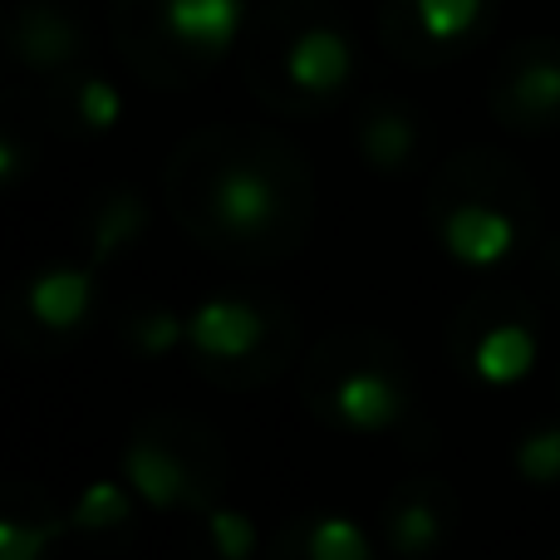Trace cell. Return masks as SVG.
<instances>
[{
	"instance_id": "15",
	"label": "cell",
	"mask_w": 560,
	"mask_h": 560,
	"mask_svg": "<svg viewBox=\"0 0 560 560\" xmlns=\"http://www.w3.org/2000/svg\"><path fill=\"white\" fill-rule=\"evenodd\" d=\"M266 560H378V546L345 512H300L276 532Z\"/></svg>"
},
{
	"instance_id": "17",
	"label": "cell",
	"mask_w": 560,
	"mask_h": 560,
	"mask_svg": "<svg viewBox=\"0 0 560 560\" xmlns=\"http://www.w3.org/2000/svg\"><path fill=\"white\" fill-rule=\"evenodd\" d=\"M354 143L374 173L398 177L423 153V124H418L413 108L398 104V98H374V104H364L354 118Z\"/></svg>"
},
{
	"instance_id": "22",
	"label": "cell",
	"mask_w": 560,
	"mask_h": 560,
	"mask_svg": "<svg viewBox=\"0 0 560 560\" xmlns=\"http://www.w3.org/2000/svg\"><path fill=\"white\" fill-rule=\"evenodd\" d=\"M202 536L217 560H252L256 556V522L246 512H236V506L217 502L212 512L202 516Z\"/></svg>"
},
{
	"instance_id": "7",
	"label": "cell",
	"mask_w": 560,
	"mask_h": 560,
	"mask_svg": "<svg viewBox=\"0 0 560 560\" xmlns=\"http://www.w3.org/2000/svg\"><path fill=\"white\" fill-rule=\"evenodd\" d=\"M124 482L153 512L207 516L232 482V453L212 423L173 408H153L124 443Z\"/></svg>"
},
{
	"instance_id": "2",
	"label": "cell",
	"mask_w": 560,
	"mask_h": 560,
	"mask_svg": "<svg viewBox=\"0 0 560 560\" xmlns=\"http://www.w3.org/2000/svg\"><path fill=\"white\" fill-rule=\"evenodd\" d=\"M428 232L447 261L467 271H497L536 246L541 197L516 158L497 148H463L433 173Z\"/></svg>"
},
{
	"instance_id": "6",
	"label": "cell",
	"mask_w": 560,
	"mask_h": 560,
	"mask_svg": "<svg viewBox=\"0 0 560 560\" xmlns=\"http://www.w3.org/2000/svg\"><path fill=\"white\" fill-rule=\"evenodd\" d=\"M242 10L246 0H114V45L138 79L187 89L236 49Z\"/></svg>"
},
{
	"instance_id": "9",
	"label": "cell",
	"mask_w": 560,
	"mask_h": 560,
	"mask_svg": "<svg viewBox=\"0 0 560 560\" xmlns=\"http://www.w3.org/2000/svg\"><path fill=\"white\" fill-rule=\"evenodd\" d=\"M497 15V0H384L378 35L404 65H443L472 49Z\"/></svg>"
},
{
	"instance_id": "24",
	"label": "cell",
	"mask_w": 560,
	"mask_h": 560,
	"mask_svg": "<svg viewBox=\"0 0 560 560\" xmlns=\"http://www.w3.org/2000/svg\"><path fill=\"white\" fill-rule=\"evenodd\" d=\"M551 560H560V551H556V556H551Z\"/></svg>"
},
{
	"instance_id": "23",
	"label": "cell",
	"mask_w": 560,
	"mask_h": 560,
	"mask_svg": "<svg viewBox=\"0 0 560 560\" xmlns=\"http://www.w3.org/2000/svg\"><path fill=\"white\" fill-rule=\"evenodd\" d=\"M536 276H541V285L560 300V236H551V242L541 246V261H536Z\"/></svg>"
},
{
	"instance_id": "10",
	"label": "cell",
	"mask_w": 560,
	"mask_h": 560,
	"mask_svg": "<svg viewBox=\"0 0 560 560\" xmlns=\"http://www.w3.org/2000/svg\"><path fill=\"white\" fill-rule=\"evenodd\" d=\"M487 104H492L497 124L512 133L541 138L560 128V39L532 35L506 49V59L487 84Z\"/></svg>"
},
{
	"instance_id": "3",
	"label": "cell",
	"mask_w": 560,
	"mask_h": 560,
	"mask_svg": "<svg viewBox=\"0 0 560 560\" xmlns=\"http://www.w3.org/2000/svg\"><path fill=\"white\" fill-rule=\"evenodd\" d=\"M242 74L276 114H325L354 74V39L325 0H276L246 30Z\"/></svg>"
},
{
	"instance_id": "16",
	"label": "cell",
	"mask_w": 560,
	"mask_h": 560,
	"mask_svg": "<svg viewBox=\"0 0 560 560\" xmlns=\"http://www.w3.org/2000/svg\"><path fill=\"white\" fill-rule=\"evenodd\" d=\"M69 532V516L55 497L35 482H10L0 502V560H49L59 536Z\"/></svg>"
},
{
	"instance_id": "11",
	"label": "cell",
	"mask_w": 560,
	"mask_h": 560,
	"mask_svg": "<svg viewBox=\"0 0 560 560\" xmlns=\"http://www.w3.org/2000/svg\"><path fill=\"white\" fill-rule=\"evenodd\" d=\"M98 305V266H45L15 290L10 300V339H20L25 329L39 335L45 345H69L74 335H84V325L94 319Z\"/></svg>"
},
{
	"instance_id": "21",
	"label": "cell",
	"mask_w": 560,
	"mask_h": 560,
	"mask_svg": "<svg viewBox=\"0 0 560 560\" xmlns=\"http://www.w3.org/2000/svg\"><path fill=\"white\" fill-rule=\"evenodd\" d=\"M512 463L532 487H556L560 482V418L532 428V433L516 443Z\"/></svg>"
},
{
	"instance_id": "14",
	"label": "cell",
	"mask_w": 560,
	"mask_h": 560,
	"mask_svg": "<svg viewBox=\"0 0 560 560\" xmlns=\"http://www.w3.org/2000/svg\"><path fill=\"white\" fill-rule=\"evenodd\" d=\"M45 118L69 138H98L124 118V98L98 69H65L45 84Z\"/></svg>"
},
{
	"instance_id": "8",
	"label": "cell",
	"mask_w": 560,
	"mask_h": 560,
	"mask_svg": "<svg viewBox=\"0 0 560 560\" xmlns=\"http://www.w3.org/2000/svg\"><path fill=\"white\" fill-rule=\"evenodd\" d=\"M447 359L472 384L512 388L541 359V315L522 290H477L447 319Z\"/></svg>"
},
{
	"instance_id": "5",
	"label": "cell",
	"mask_w": 560,
	"mask_h": 560,
	"mask_svg": "<svg viewBox=\"0 0 560 560\" xmlns=\"http://www.w3.org/2000/svg\"><path fill=\"white\" fill-rule=\"evenodd\" d=\"M187 349L212 388L252 394L295 364L300 315L271 290H222L187 315Z\"/></svg>"
},
{
	"instance_id": "13",
	"label": "cell",
	"mask_w": 560,
	"mask_h": 560,
	"mask_svg": "<svg viewBox=\"0 0 560 560\" xmlns=\"http://www.w3.org/2000/svg\"><path fill=\"white\" fill-rule=\"evenodd\" d=\"M10 49L25 69L55 79L65 69H79L84 55V30L55 5V0H25V5L10 15Z\"/></svg>"
},
{
	"instance_id": "4",
	"label": "cell",
	"mask_w": 560,
	"mask_h": 560,
	"mask_svg": "<svg viewBox=\"0 0 560 560\" xmlns=\"http://www.w3.org/2000/svg\"><path fill=\"white\" fill-rule=\"evenodd\" d=\"M300 404L335 433H394L413 413V364L384 329H329L300 364Z\"/></svg>"
},
{
	"instance_id": "1",
	"label": "cell",
	"mask_w": 560,
	"mask_h": 560,
	"mask_svg": "<svg viewBox=\"0 0 560 560\" xmlns=\"http://www.w3.org/2000/svg\"><path fill=\"white\" fill-rule=\"evenodd\" d=\"M163 202L187 242L232 266H276L315 232V173L276 128L212 124L173 148Z\"/></svg>"
},
{
	"instance_id": "20",
	"label": "cell",
	"mask_w": 560,
	"mask_h": 560,
	"mask_svg": "<svg viewBox=\"0 0 560 560\" xmlns=\"http://www.w3.org/2000/svg\"><path fill=\"white\" fill-rule=\"evenodd\" d=\"M118 339L133 349L138 359H163L177 345H187V319L173 315L167 305H138L118 319Z\"/></svg>"
},
{
	"instance_id": "18",
	"label": "cell",
	"mask_w": 560,
	"mask_h": 560,
	"mask_svg": "<svg viewBox=\"0 0 560 560\" xmlns=\"http://www.w3.org/2000/svg\"><path fill=\"white\" fill-rule=\"evenodd\" d=\"M148 207L133 187H108L84 217V242H89V266H108L114 256H124L128 246L143 236Z\"/></svg>"
},
{
	"instance_id": "12",
	"label": "cell",
	"mask_w": 560,
	"mask_h": 560,
	"mask_svg": "<svg viewBox=\"0 0 560 560\" xmlns=\"http://www.w3.org/2000/svg\"><path fill=\"white\" fill-rule=\"evenodd\" d=\"M457 492L443 477H408L378 502V541L394 560H433L457 532Z\"/></svg>"
},
{
	"instance_id": "19",
	"label": "cell",
	"mask_w": 560,
	"mask_h": 560,
	"mask_svg": "<svg viewBox=\"0 0 560 560\" xmlns=\"http://www.w3.org/2000/svg\"><path fill=\"white\" fill-rule=\"evenodd\" d=\"M69 526L84 536H118L133 526V487L114 482V477H98L79 492V502L69 506Z\"/></svg>"
}]
</instances>
